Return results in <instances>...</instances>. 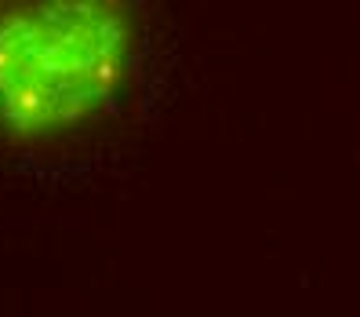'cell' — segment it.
I'll return each mask as SVG.
<instances>
[{"label":"cell","mask_w":360,"mask_h":317,"mask_svg":"<svg viewBox=\"0 0 360 317\" xmlns=\"http://www.w3.org/2000/svg\"><path fill=\"white\" fill-rule=\"evenodd\" d=\"M131 0H18L0 11V132L37 142L105 113L135 58Z\"/></svg>","instance_id":"cell-1"}]
</instances>
